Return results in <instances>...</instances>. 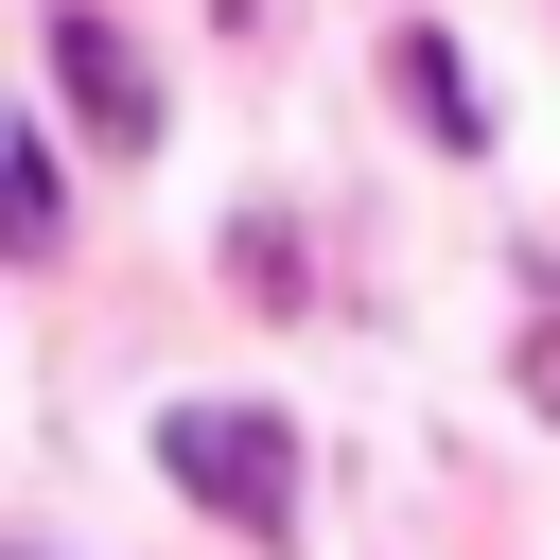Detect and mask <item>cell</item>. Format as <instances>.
<instances>
[{"label":"cell","mask_w":560,"mask_h":560,"mask_svg":"<svg viewBox=\"0 0 560 560\" xmlns=\"http://www.w3.org/2000/svg\"><path fill=\"white\" fill-rule=\"evenodd\" d=\"M158 472H175L210 525H245V542L298 525V438H280V402H158Z\"/></svg>","instance_id":"obj_1"},{"label":"cell","mask_w":560,"mask_h":560,"mask_svg":"<svg viewBox=\"0 0 560 560\" xmlns=\"http://www.w3.org/2000/svg\"><path fill=\"white\" fill-rule=\"evenodd\" d=\"M35 52H52V88H70V122H88L105 158H158V52H140L105 0H52Z\"/></svg>","instance_id":"obj_2"},{"label":"cell","mask_w":560,"mask_h":560,"mask_svg":"<svg viewBox=\"0 0 560 560\" xmlns=\"http://www.w3.org/2000/svg\"><path fill=\"white\" fill-rule=\"evenodd\" d=\"M385 88H402V122H420L438 158H490V105H472V52H455L438 18H402V35H385Z\"/></svg>","instance_id":"obj_3"},{"label":"cell","mask_w":560,"mask_h":560,"mask_svg":"<svg viewBox=\"0 0 560 560\" xmlns=\"http://www.w3.org/2000/svg\"><path fill=\"white\" fill-rule=\"evenodd\" d=\"M0 228H18V262H52V228H70V175H52V122H0Z\"/></svg>","instance_id":"obj_4"},{"label":"cell","mask_w":560,"mask_h":560,"mask_svg":"<svg viewBox=\"0 0 560 560\" xmlns=\"http://www.w3.org/2000/svg\"><path fill=\"white\" fill-rule=\"evenodd\" d=\"M228 298H262V315H298V298H315V262H298V228H280V210H228Z\"/></svg>","instance_id":"obj_5"},{"label":"cell","mask_w":560,"mask_h":560,"mask_svg":"<svg viewBox=\"0 0 560 560\" xmlns=\"http://www.w3.org/2000/svg\"><path fill=\"white\" fill-rule=\"evenodd\" d=\"M508 385H525V402H542V420H560V315H542V332H525V350H508Z\"/></svg>","instance_id":"obj_6"}]
</instances>
